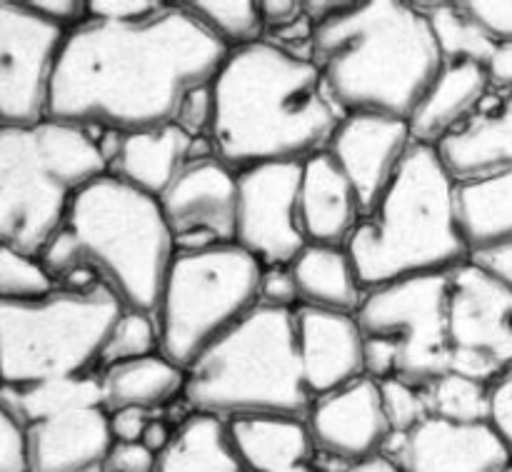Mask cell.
Listing matches in <instances>:
<instances>
[{
	"mask_svg": "<svg viewBox=\"0 0 512 472\" xmlns=\"http://www.w3.org/2000/svg\"><path fill=\"white\" fill-rule=\"evenodd\" d=\"M228 55L183 3H163L135 23L88 18L65 35L48 118L123 135L165 128L193 90L213 83Z\"/></svg>",
	"mask_w": 512,
	"mask_h": 472,
	"instance_id": "1",
	"label": "cell"
},
{
	"mask_svg": "<svg viewBox=\"0 0 512 472\" xmlns=\"http://www.w3.org/2000/svg\"><path fill=\"white\" fill-rule=\"evenodd\" d=\"M210 88L208 140L233 173L305 163L328 148L345 118L318 65L268 40L230 50Z\"/></svg>",
	"mask_w": 512,
	"mask_h": 472,
	"instance_id": "2",
	"label": "cell"
},
{
	"mask_svg": "<svg viewBox=\"0 0 512 472\" xmlns=\"http://www.w3.org/2000/svg\"><path fill=\"white\" fill-rule=\"evenodd\" d=\"M175 258L160 203L105 173L75 195L63 228L38 255L55 288L108 290L130 313H158Z\"/></svg>",
	"mask_w": 512,
	"mask_h": 472,
	"instance_id": "3",
	"label": "cell"
},
{
	"mask_svg": "<svg viewBox=\"0 0 512 472\" xmlns=\"http://www.w3.org/2000/svg\"><path fill=\"white\" fill-rule=\"evenodd\" d=\"M313 63L345 115L410 120L445 60L415 3H348L313 25Z\"/></svg>",
	"mask_w": 512,
	"mask_h": 472,
	"instance_id": "4",
	"label": "cell"
},
{
	"mask_svg": "<svg viewBox=\"0 0 512 472\" xmlns=\"http://www.w3.org/2000/svg\"><path fill=\"white\" fill-rule=\"evenodd\" d=\"M363 290L423 275H448L468 263L455 215V180L438 150L415 143L375 210L348 243Z\"/></svg>",
	"mask_w": 512,
	"mask_h": 472,
	"instance_id": "5",
	"label": "cell"
},
{
	"mask_svg": "<svg viewBox=\"0 0 512 472\" xmlns=\"http://www.w3.org/2000/svg\"><path fill=\"white\" fill-rule=\"evenodd\" d=\"M183 400L223 423L263 415L308 420L315 400L300 370L295 313L258 305L185 370Z\"/></svg>",
	"mask_w": 512,
	"mask_h": 472,
	"instance_id": "6",
	"label": "cell"
},
{
	"mask_svg": "<svg viewBox=\"0 0 512 472\" xmlns=\"http://www.w3.org/2000/svg\"><path fill=\"white\" fill-rule=\"evenodd\" d=\"M105 173L93 130L50 118L0 128V245L38 258L75 195Z\"/></svg>",
	"mask_w": 512,
	"mask_h": 472,
	"instance_id": "7",
	"label": "cell"
},
{
	"mask_svg": "<svg viewBox=\"0 0 512 472\" xmlns=\"http://www.w3.org/2000/svg\"><path fill=\"white\" fill-rule=\"evenodd\" d=\"M120 315V303L100 285L0 303V385L93 373Z\"/></svg>",
	"mask_w": 512,
	"mask_h": 472,
	"instance_id": "8",
	"label": "cell"
},
{
	"mask_svg": "<svg viewBox=\"0 0 512 472\" xmlns=\"http://www.w3.org/2000/svg\"><path fill=\"white\" fill-rule=\"evenodd\" d=\"M263 265L238 245L175 253L160 293V355L188 370L260 305Z\"/></svg>",
	"mask_w": 512,
	"mask_h": 472,
	"instance_id": "9",
	"label": "cell"
},
{
	"mask_svg": "<svg viewBox=\"0 0 512 472\" xmlns=\"http://www.w3.org/2000/svg\"><path fill=\"white\" fill-rule=\"evenodd\" d=\"M365 370L425 390L453 370L448 335V275L398 280L365 293L358 310Z\"/></svg>",
	"mask_w": 512,
	"mask_h": 472,
	"instance_id": "10",
	"label": "cell"
},
{
	"mask_svg": "<svg viewBox=\"0 0 512 472\" xmlns=\"http://www.w3.org/2000/svg\"><path fill=\"white\" fill-rule=\"evenodd\" d=\"M450 365L493 385L512 368V290L473 263L448 273Z\"/></svg>",
	"mask_w": 512,
	"mask_h": 472,
	"instance_id": "11",
	"label": "cell"
},
{
	"mask_svg": "<svg viewBox=\"0 0 512 472\" xmlns=\"http://www.w3.org/2000/svg\"><path fill=\"white\" fill-rule=\"evenodd\" d=\"M65 35L28 3L0 0V128H28L48 118Z\"/></svg>",
	"mask_w": 512,
	"mask_h": 472,
	"instance_id": "12",
	"label": "cell"
},
{
	"mask_svg": "<svg viewBox=\"0 0 512 472\" xmlns=\"http://www.w3.org/2000/svg\"><path fill=\"white\" fill-rule=\"evenodd\" d=\"M300 170L303 163H273L238 173L235 245L263 268H290L308 248L298 213Z\"/></svg>",
	"mask_w": 512,
	"mask_h": 472,
	"instance_id": "13",
	"label": "cell"
},
{
	"mask_svg": "<svg viewBox=\"0 0 512 472\" xmlns=\"http://www.w3.org/2000/svg\"><path fill=\"white\" fill-rule=\"evenodd\" d=\"M158 203L175 253L235 245L238 173L218 158L190 160Z\"/></svg>",
	"mask_w": 512,
	"mask_h": 472,
	"instance_id": "14",
	"label": "cell"
},
{
	"mask_svg": "<svg viewBox=\"0 0 512 472\" xmlns=\"http://www.w3.org/2000/svg\"><path fill=\"white\" fill-rule=\"evenodd\" d=\"M413 145L408 120L355 113L345 115L338 125L325 153L335 160L358 193L363 218L380 203Z\"/></svg>",
	"mask_w": 512,
	"mask_h": 472,
	"instance_id": "15",
	"label": "cell"
},
{
	"mask_svg": "<svg viewBox=\"0 0 512 472\" xmlns=\"http://www.w3.org/2000/svg\"><path fill=\"white\" fill-rule=\"evenodd\" d=\"M305 423L315 453L338 468L375 458L393 438L383 413L380 385L373 378H363L338 393L318 398Z\"/></svg>",
	"mask_w": 512,
	"mask_h": 472,
	"instance_id": "16",
	"label": "cell"
},
{
	"mask_svg": "<svg viewBox=\"0 0 512 472\" xmlns=\"http://www.w3.org/2000/svg\"><path fill=\"white\" fill-rule=\"evenodd\" d=\"M403 472H505L510 450L493 425H453L428 418L408 435H393L383 450Z\"/></svg>",
	"mask_w": 512,
	"mask_h": 472,
	"instance_id": "17",
	"label": "cell"
},
{
	"mask_svg": "<svg viewBox=\"0 0 512 472\" xmlns=\"http://www.w3.org/2000/svg\"><path fill=\"white\" fill-rule=\"evenodd\" d=\"M295 338L305 388L313 400L368 378L363 330L355 315L300 308L295 310Z\"/></svg>",
	"mask_w": 512,
	"mask_h": 472,
	"instance_id": "18",
	"label": "cell"
},
{
	"mask_svg": "<svg viewBox=\"0 0 512 472\" xmlns=\"http://www.w3.org/2000/svg\"><path fill=\"white\" fill-rule=\"evenodd\" d=\"M110 448L105 408L75 410L25 430L28 472H100Z\"/></svg>",
	"mask_w": 512,
	"mask_h": 472,
	"instance_id": "19",
	"label": "cell"
},
{
	"mask_svg": "<svg viewBox=\"0 0 512 472\" xmlns=\"http://www.w3.org/2000/svg\"><path fill=\"white\" fill-rule=\"evenodd\" d=\"M298 213L308 245L320 248H348L363 223L358 193L325 150L303 163Z\"/></svg>",
	"mask_w": 512,
	"mask_h": 472,
	"instance_id": "20",
	"label": "cell"
},
{
	"mask_svg": "<svg viewBox=\"0 0 512 472\" xmlns=\"http://www.w3.org/2000/svg\"><path fill=\"white\" fill-rule=\"evenodd\" d=\"M455 183L512 173V93L435 145Z\"/></svg>",
	"mask_w": 512,
	"mask_h": 472,
	"instance_id": "21",
	"label": "cell"
},
{
	"mask_svg": "<svg viewBox=\"0 0 512 472\" xmlns=\"http://www.w3.org/2000/svg\"><path fill=\"white\" fill-rule=\"evenodd\" d=\"M488 93L490 83L483 65H445L433 88L410 115V135L415 143L435 148L483 110Z\"/></svg>",
	"mask_w": 512,
	"mask_h": 472,
	"instance_id": "22",
	"label": "cell"
},
{
	"mask_svg": "<svg viewBox=\"0 0 512 472\" xmlns=\"http://www.w3.org/2000/svg\"><path fill=\"white\" fill-rule=\"evenodd\" d=\"M233 450L248 472H288L313 463L315 445L300 418H240L225 423Z\"/></svg>",
	"mask_w": 512,
	"mask_h": 472,
	"instance_id": "23",
	"label": "cell"
},
{
	"mask_svg": "<svg viewBox=\"0 0 512 472\" xmlns=\"http://www.w3.org/2000/svg\"><path fill=\"white\" fill-rule=\"evenodd\" d=\"M193 138L178 125L170 123L158 130H145L123 138L118 158L108 173L130 188L160 200L190 163Z\"/></svg>",
	"mask_w": 512,
	"mask_h": 472,
	"instance_id": "24",
	"label": "cell"
},
{
	"mask_svg": "<svg viewBox=\"0 0 512 472\" xmlns=\"http://www.w3.org/2000/svg\"><path fill=\"white\" fill-rule=\"evenodd\" d=\"M290 273L298 283L303 308L358 315L365 300V290L355 273L348 248L308 245L290 265Z\"/></svg>",
	"mask_w": 512,
	"mask_h": 472,
	"instance_id": "25",
	"label": "cell"
},
{
	"mask_svg": "<svg viewBox=\"0 0 512 472\" xmlns=\"http://www.w3.org/2000/svg\"><path fill=\"white\" fill-rule=\"evenodd\" d=\"M455 215L470 255L512 243V173L455 183Z\"/></svg>",
	"mask_w": 512,
	"mask_h": 472,
	"instance_id": "26",
	"label": "cell"
},
{
	"mask_svg": "<svg viewBox=\"0 0 512 472\" xmlns=\"http://www.w3.org/2000/svg\"><path fill=\"white\" fill-rule=\"evenodd\" d=\"M100 388L105 413L123 408L153 413L185 393V370L158 353L100 370Z\"/></svg>",
	"mask_w": 512,
	"mask_h": 472,
	"instance_id": "27",
	"label": "cell"
},
{
	"mask_svg": "<svg viewBox=\"0 0 512 472\" xmlns=\"http://www.w3.org/2000/svg\"><path fill=\"white\" fill-rule=\"evenodd\" d=\"M0 403L10 418L28 430L30 425L75 413V410L103 408V388L100 375H73V378H53L33 385H0Z\"/></svg>",
	"mask_w": 512,
	"mask_h": 472,
	"instance_id": "28",
	"label": "cell"
},
{
	"mask_svg": "<svg viewBox=\"0 0 512 472\" xmlns=\"http://www.w3.org/2000/svg\"><path fill=\"white\" fill-rule=\"evenodd\" d=\"M155 472H248L223 420L193 413L175 428L173 443L158 455Z\"/></svg>",
	"mask_w": 512,
	"mask_h": 472,
	"instance_id": "29",
	"label": "cell"
},
{
	"mask_svg": "<svg viewBox=\"0 0 512 472\" xmlns=\"http://www.w3.org/2000/svg\"><path fill=\"white\" fill-rule=\"evenodd\" d=\"M428 18L445 65H488L495 43L473 23L460 3H415Z\"/></svg>",
	"mask_w": 512,
	"mask_h": 472,
	"instance_id": "30",
	"label": "cell"
},
{
	"mask_svg": "<svg viewBox=\"0 0 512 472\" xmlns=\"http://www.w3.org/2000/svg\"><path fill=\"white\" fill-rule=\"evenodd\" d=\"M430 418L453 425H493L490 385L460 375L445 373L423 390Z\"/></svg>",
	"mask_w": 512,
	"mask_h": 472,
	"instance_id": "31",
	"label": "cell"
},
{
	"mask_svg": "<svg viewBox=\"0 0 512 472\" xmlns=\"http://www.w3.org/2000/svg\"><path fill=\"white\" fill-rule=\"evenodd\" d=\"M183 8L228 50H238L263 40L260 35H263L265 23L258 3H248V0H240V3L198 0V3H183Z\"/></svg>",
	"mask_w": 512,
	"mask_h": 472,
	"instance_id": "32",
	"label": "cell"
},
{
	"mask_svg": "<svg viewBox=\"0 0 512 472\" xmlns=\"http://www.w3.org/2000/svg\"><path fill=\"white\" fill-rule=\"evenodd\" d=\"M160 353V335L158 323L153 315L130 313L123 310L115 328L110 330L108 343H105L103 355H100L98 368L105 370L110 365L130 363V360L150 358V355Z\"/></svg>",
	"mask_w": 512,
	"mask_h": 472,
	"instance_id": "33",
	"label": "cell"
},
{
	"mask_svg": "<svg viewBox=\"0 0 512 472\" xmlns=\"http://www.w3.org/2000/svg\"><path fill=\"white\" fill-rule=\"evenodd\" d=\"M53 290V278L35 255L0 245V303H28L45 298Z\"/></svg>",
	"mask_w": 512,
	"mask_h": 472,
	"instance_id": "34",
	"label": "cell"
},
{
	"mask_svg": "<svg viewBox=\"0 0 512 472\" xmlns=\"http://www.w3.org/2000/svg\"><path fill=\"white\" fill-rule=\"evenodd\" d=\"M380 400L383 413L393 435H408L430 418L423 390L400 380H380Z\"/></svg>",
	"mask_w": 512,
	"mask_h": 472,
	"instance_id": "35",
	"label": "cell"
},
{
	"mask_svg": "<svg viewBox=\"0 0 512 472\" xmlns=\"http://www.w3.org/2000/svg\"><path fill=\"white\" fill-rule=\"evenodd\" d=\"M260 305L273 310H300V293L290 268H263L260 278Z\"/></svg>",
	"mask_w": 512,
	"mask_h": 472,
	"instance_id": "36",
	"label": "cell"
},
{
	"mask_svg": "<svg viewBox=\"0 0 512 472\" xmlns=\"http://www.w3.org/2000/svg\"><path fill=\"white\" fill-rule=\"evenodd\" d=\"M210 123H213V88L193 90L188 98L180 103L178 115H175V125L190 135L193 140L208 138Z\"/></svg>",
	"mask_w": 512,
	"mask_h": 472,
	"instance_id": "37",
	"label": "cell"
},
{
	"mask_svg": "<svg viewBox=\"0 0 512 472\" xmlns=\"http://www.w3.org/2000/svg\"><path fill=\"white\" fill-rule=\"evenodd\" d=\"M495 45L512 43V3H460Z\"/></svg>",
	"mask_w": 512,
	"mask_h": 472,
	"instance_id": "38",
	"label": "cell"
},
{
	"mask_svg": "<svg viewBox=\"0 0 512 472\" xmlns=\"http://www.w3.org/2000/svg\"><path fill=\"white\" fill-rule=\"evenodd\" d=\"M0 472H28L25 430L10 418L3 403H0Z\"/></svg>",
	"mask_w": 512,
	"mask_h": 472,
	"instance_id": "39",
	"label": "cell"
},
{
	"mask_svg": "<svg viewBox=\"0 0 512 472\" xmlns=\"http://www.w3.org/2000/svg\"><path fill=\"white\" fill-rule=\"evenodd\" d=\"M160 8L163 3H153V0H120V3L98 0V3H88V18L103 20V23H135V20L150 18Z\"/></svg>",
	"mask_w": 512,
	"mask_h": 472,
	"instance_id": "40",
	"label": "cell"
},
{
	"mask_svg": "<svg viewBox=\"0 0 512 472\" xmlns=\"http://www.w3.org/2000/svg\"><path fill=\"white\" fill-rule=\"evenodd\" d=\"M158 458L140 443H113L100 472H155Z\"/></svg>",
	"mask_w": 512,
	"mask_h": 472,
	"instance_id": "41",
	"label": "cell"
},
{
	"mask_svg": "<svg viewBox=\"0 0 512 472\" xmlns=\"http://www.w3.org/2000/svg\"><path fill=\"white\" fill-rule=\"evenodd\" d=\"M28 5L40 18L53 23L55 28L65 30V33H70V30H75L88 20V3H75V0H35V3Z\"/></svg>",
	"mask_w": 512,
	"mask_h": 472,
	"instance_id": "42",
	"label": "cell"
},
{
	"mask_svg": "<svg viewBox=\"0 0 512 472\" xmlns=\"http://www.w3.org/2000/svg\"><path fill=\"white\" fill-rule=\"evenodd\" d=\"M493 400V428L512 455V368L490 385Z\"/></svg>",
	"mask_w": 512,
	"mask_h": 472,
	"instance_id": "43",
	"label": "cell"
},
{
	"mask_svg": "<svg viewBox=\"0 0 512 472\" xmlns=\"http://www.w3.org/2000/svg\"><path fill=\"white\" fill-rule=\"evenodd\" d=\"M150 420H153V413H145V410L138 408H123L108 413L113 443H140Z\"/></svg>",
	"mask_w": 512,
	"mask_h": 472,
	"instance_id": "44",
	"label": "cell"
},
{
	"mask_svg": "<svg viewBox=\"0 0 512 472\" xmlns=\"http://www.w3.org/2000/svg\"><path fill=\"white\" fill-rule=\"evenodd\" d=\"M468 263H473L475 268L483 270L485 275H490V278L498 280L500 285L512 290V243L470 255Z\"/></svg>",
	"mask_w": 512,
	"mask_h": 472,
	"instance_id": "45",
	"label": "cell"
},
{
	"mask_svg": "<svg viewBox=\"0 0 512 472\" xmlns=\"http://www.w3.org/2000/svg\"><path fill=\"white\" fill-rule=\"evenodd\" d=\"M485 73H488L490 90H498L503 95L512 93V43L495 45Z\"/></svg>",
	"mask_w": 512,
	"mask_h": 472,
	"instance_id": "46",
	"label": "cell"
},
{
	"mask_svg": "<svg viewBox=\"0 0 512 472\" xmlns=\"http://www.w3.org/2000/svg\"><path fill=\"white\" fill-rule=\"evenodd\" d=\"M260 5V15H263L265 28L270 30H283L288 25L298 23L303 18V3H293V0H268V3H258Z\"/></svg>",
	"mask_w": 512,
	"mask_h": 472,
	"instance_id": "47",
	"label": "cell"
},
{
	"mask_svg": "<svg viewBox=\"0 0 512 472\" xmlns=\"http://www.w3.org/2000/svg\"><path fill=\"white\" fill-rule=\"evenodd\" d=\"M173 438H175V428H170L168 420L153 418L148 423V428H145L143 438H140V445L148 448L150 453L158 458V455H163L165 450H168V445L173 443Z\"/></svg>",
	"mask_w": 512,
	"mask_h": 472,
	"instance_id": "48",
	"label": "cell"
},
{
	"mask_svg": "<svg viewBox=\"0 0 512 472\" xmlns=\"http://www.w3.org/2000/svg\"><path fill=\"white\" fill-rule=\"evenodd\" d=\"M335 472H403L398 463H395L390 455L380 453L375 458L363 460V463H355V465H340Z\"/></svg>",
	"mask_w": 512,
	"mask_h": 472,
	"instance_id": "49",
	"label": "cell"
},
{
	"mask_svg": "<svg viewBox=\"0 0 512 472\" xmlns=\"http://www.w3.org/2000/svg\"><path fill=\"white\" fill-rule=\"evenodd\" d=\"M288 472H318L313 468V465H305V468H295V470H288Z\"/></svg>",
	"mask_w": 512,
	"mask_h": 472,
	"instance_id": "50",
	"label": "cell"
},
{
	"mask_svg": "<svg viewBox=\"0 0 512 472\" xmlns=\"http://www.w3.org/2000/svg\"><path fill=\"white\" fill-rule=\"evenodd\" d=\"M505 472H512V465H510V468H508V470H505Z\"/></svg>",
	"mask_w": 512,
	"mask_h": 472,
	"instance_id": "51",
	"label": "cell"
}]
</instances>
